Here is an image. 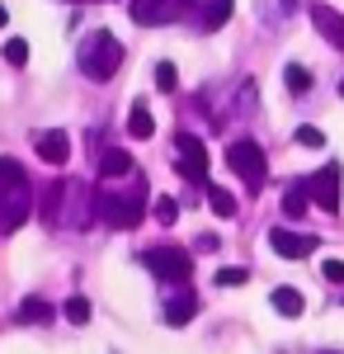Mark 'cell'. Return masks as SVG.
<instances>
[{
	"instance_id": "cb8c5ba5",
	"label": "cell",
	"mask_w": 344,
	"mask_h": 354,
	"mask_svg": "<svg viewBox=\"0 0 344 354\" xmlns=\"http://www.w3.org/2000/svg\"><path fill=\"white\" fill-rule=\"evenodd\" d=\"M151 213H156V222H160V227H170V222L180 218V203H175V198H165V194H160L156 203H151Z\"/></svg>"
},
{
	"instance_id": "83f0119b",
	"label": "cell",
	"mask_w": 344,
	"mask_h": 354,
	"mask_svg": "<svg viewBox=\"0 0 344 354\" xmlns=\"http://www.w3.org/2000/svg\"><path fill=\"white\" fill-rule=\"evenodd\" d=\"M292 137H297V147H312V151H316V147H325V133H321V128H312V123H302Z\"/></svg>"
},
{
	"instance_id": "2e32d148",
	"label": "cell",
	"mask_w": 344,
	"mask_h": 354,
	"mask_svg": "<svg viewBox=\"0 0 344 354\" xmlns=\"http://www.w3.org/2000/svg\"><path fill=\"white\" fill-rule=\"evenodd\" d=\"M61 198H66V180H52V185L43 189V198H38V213L48 222H57L61 218Z\"/></svg>"
},
{
	"instance_id": "4fadbf2b",
	"label": "cell",
	"mask_w": 344,
	"mask_h": 354,
	"mask_svg": "<svg viewBox=\"0 0 344 354\" xmlns=\"http://www.w3.org/2000/svg\"><path fill=\"white\" fill-rule=\"evenodd\" d=\"M52 317H57V307H52L48 298H24V302H19V322H33V326H48Z\"/></svg>"
},
{
	"instance_id": "5b68a950",
	"label": "cell",
	"mask_w": 344,
	"mask_h": 354,
	"mask_svg": "<svg viewBox=\"0 0 344 354\" xmlns=\"http://www.w3.org/2000/svg\"><path fill=\"white\" fill-rule=\"evenodd\" d=\"M175 165L193 185H203V175H208V147H203V137H193V133L175 137Z\"/></svg>"
},
{
	"instance_id": "ffe728a7",
	"label": "cell",
	"mask_w": 344,
	"mask_h": 354,
	"mask_svg": "<svg viewBox=\"0 0 344 354\" xmlns=\"http://www.w3.org/2000/svg\"><path fill=\"white\" fill-rule=\"evenodd\" d=\"M283 85H288L292 95H302V90H312V71H307L302 62H288V66H283Z\"/></svg>"
},
{
	"instance_id": "9c48e42d",
	"label": "cell",
	"mask_w": 344,
	"mask_h": 354,
	"mask_svg": "<svg viewBox=\"0 0 344 354\" xmlns=\"http://www.w3.org/2000/svg\"><path fill=\"white\" fill-rule=\"evenodd\" d=\"M28 213H33V194H28V185L15 189V194H5V198H0V236L19 232V227L28 222Z\"/></svg>"
},
{
	"instance_id": "8992f818",
	"label": "cell",
	"mask_w": 344,
	"mask_h": 354,
	"mask_svg": "<svg viewBox=\"0 0 344 354\" xmlns=\"http://www.w3.org/2000/svg\"><path fill=\"white\" fill-rule=\"evenodd\" d=\"M189 5H203V0H133L128 10H133L137 24L160 28V24H170V19H175L180 10H189Z\"/></svg>"
},
{
	"instance_id": "30bf717a",
	"label": "cell",
	"mask_w": 344,
	"mask_h": 354,
	"mask_svg": "<svg viewBox=\"0 0 344 354\" xmlns=\"http://www.w3.org/2000/svg\"><path fill=\"white\" fill-rule=\"evenodd\" d=\"M312 24H316V33L330 43V48H340V53H344V15H340V10H330V5H312Z\"/></svg>"
},
{
	"instance_id": "277c9868",
	"label": "cell",
	"mask_w": 344,
	"mask_h": 354,
	"mask_svg": "<svg viewBox=\"0 0 344 354\" xmlns=\"http://www.w3.org/2000/svg\"><path fill=\"white\" fill-rule=\"evenodd\" d=\"M142 265L156 274L160 283H184L193 274V255L180 250V245H151V250H142Z\"/></svg>"
},
{
	"instance_id": "ac0fdd59",
	"label": "cell",
	"mask_w": 344,
	"mask_h": 354,
	"mask_svg": "<svg viewBox=\"0 0 344 354\" xmlns=\"http://www.w3.org/2000/svg\"><path fill=\"white\" fill-rule=\"evenodd\" d=\"M208 208L217 218H236V194L222 189V185H208Z\"/></svg>"
},
{
	"instance_id": "4316f807",
	"label": "cell",
	"mask_w": 344,
	"mask_h": 354,
	"mask_svg": "<svg viewBox=\"0 0 344 354\" xmlns=\"http://www.w3.org/2000/svg\"><path fill=\"white\" fill-rule=\"evenodd\" d=\"M175 85H180L175 66H170V62H156V90L160 95H175Z\"/></svg>"
},
{
	"instance_id": "d6986e66",
	"label": "cell",
	"mask_w": 344,
	"mask_h": 354,
	"mask_svg": "<svg viewBox=\"0 0 344 354\" xmlns=\"http://www.w3.org/2000/svg\"><path fill=\"white\" fill-rule=\"evenodd\" d=\"M307 203H312L307 180H302V185H288V194H283V213H288V218H307Z\"/></svg>"
},
{
	"instance_id": "d4e9b609",
	"label": "cell",
	"mask_w": 344,
	"mask_h": 354,
	"mask_svg": "<svg viewBox=\"0 0 344 354\" xmlns=\"http://www.w3.org/2000/svg\"><path fill=\"white\" fill-rule=\"evenodd\" d=\"M61 312H66V322H71V326H85V322H90V302H85V298H66Z\"/></svg>"
},
{
	"instance_id": "ba28073f",
	"label": "cell",
	"mask_w": 344,
	"mask_h": 354,
	"mask_svg": "<svg viewBox=\"0 0 344 354\" xmlns=\"http://www.w3.org/2000/svg\"><path fill=\"white\" fill-rule=\"evenodd\" d=\"M269 245H274L283 260H307L312 250H321L316 236H307V232H292V227H274V232H269Z\"/></svg>"
},
{
	"instance_id": "7c38bea8",
	"label": "cell",
	"mask_w": 344,
	"mask_h": 354,
	"mask_svg": "<svg viewBox=\"0 0 344 354\" xmlns=\"http://www.w3.org/2000/svg\"><path fill=\"white\" fill-rule=\"evenodd\" d=\"M33 147H38V161H48V165H66V161H71V137L57 133V128H52V133H43Z\"/></svg>"
},
{
	"instance_id": "3957f363",
	"label": "cell",
	"mask_w": 344,
	"mask_h": 354,
	"mask_svg": "<svg viewBox=\"0 0 344 354\" xmlns=\"http://www.w3.org/2000/svg\"><path fill=\"white\" fill-rule=\"evenodd\" d=\"M227 165H231V175H240V185L250 194L265 189L269 161H265V147H260L255 137H231V142H227Z\"/></svg>"
},
{
	"instance_id": "1f68e13d",
	"label": "cell",
	"mask_w": 344,
	"mask_h": 354,
	"mask_svg": "<svg viewBox=\"0 0 344 354\" xmlns=\"http://www.w3.org/2000/svg\"><path fill=\"white\" fill-rule=\"evenodd\" d=\"M340 95H344V81H340Z\"/></svg>"
},
{
	"instance_id": "6da1fadb",
	"label": "cell",
	"mask_w": 344,
	"mask_h": 354,
	"mask_svg": "<svg viewBox=\"0 0 344 354\" xmlns=\"http://www.w3.org/2000/svg\"><path fill=\"white\" fill-rule=\"evenodd\" d=\"M76 66L85 81H113L118 66H123V43L113 33H104V28H95V33H85V43L76 48Z\"/></svg>"
},
{
	"instance_id": "44dd1931",
	"label": "cell",
	"mask_w": 344,
	"mask_h": 354,
	"mask_svg": "<svg viewBox=\"0 0 344 354\" xmlns=\"http://www.w3.org/2000/svg\"><path fill=\"white\" fill-rule=\"evenodd\" d=\"M151 133H156V118L137 104V109L128 113V137H151Z\"/></svg>"
},
{
	"instance_id": "8fae6325",
	"label": "cell",
	"mask_w": 344,
	"mask_h": 354,
	"mask_svg": "<svg viewBox=\"0 0 344 354\" xmlns=\"http://www.w3.org/2000/svg\"><path fill=\"white\" fill-rule=\"evenodd\" d=\"M128 175H137L133 151H123V147H104V151H99V180H128Z\"/></svg>"
},
{
	"instance_id": "e0dca14e",
	"label": "cell",
	"mask_w": 344,
	"mask_h": 354,
	"mask_svg": "<svg viewBox=\"0 0 344 354\" xmlns=\"http://www.w3.org/2000/svg\"><path fill=\"white\" fill-rule=\"evenodd\" d=\"M193 312H198V298H193V293H180V298L165 302V322H170V326H184Z\"/></svg>"
},
{
	"instance_id": "7402d4cb",
	"label": "cell",
	"mask_w": 344,
	"mask_h": 354,
	"mask_svg": "<svg viewBox=\"0 0 344 354\" xmlns=\"http://www.w3.org/2000/svg\"><path fill=\"white\" fill-rule=\"evenodd\" d=\"M227 19H231V0H212L203 10V28H222Z\"/></svg>"
},
{
	"instance_id": "f1b7e54d",
	"label": "cell",
	"mask_w": 344,
	"mask_h": 354,
	"mask_svg": "<svg viewBox=\"0 0 344 354\" xmlns=\"http://www.w3.org/2000/svg\"><path fill=\"white\" fill-rule=\"evenodd\" d=\"M321 274H325L330 283H344V260H325V265H321Z\"/></svg>"
},
{
	"instance_id": "603a6c76",
	"label": "cell",
	"mask_w": 344,
	"mask_h": 354,
	"mask_svg": "<svg viewBox=\"0 0 344 354\" xmlns=\"http://www.w3.org/2000/svg\"><path fill=\"white\" fill-rule=\"evenodd\" d=\"M245 279H250V270H240V265H227V270L212 274V283H217V288H236V283H245Z\"/></svg>"
},
{
	"instance_id": "484cf974",
	"label": "cell",
	"mask_w": 344,
	"mask_h": 354,
	"mask_svg": "<svg viewBox=\"0 0 344 354\" xmlns=\"http://www.w3.org/2000/svg\"><path fill=\"white\" fill-rule=\"evenodd\" d=\"M5 62L10 66H28V38H10L5 43Z\"/></svg>"
},
{
	"instance_id": "7a4b0ae2",
	"label": "cell",
	"mask_w": 344,
	"mask_h": 354,
	"mask_svg": "<svg viewBox=\"0 0 344 354\" xmlns=\"http://www.w3.org/2000/svg\"><path fill=\"white\" fill-rule=\"evenodd\" d=\"M95 213H99V222H104V227H113V232L137 227V222H142V213H146V180H142V185H133L128 194L99 189V194H95Z\"/></svg>"
},
{
	"instance_id": "f546056e",
	"label": "cell",
	"mask_w": 344,
	"mask_h": 354,
	"mask_svg": "<svg viewBox=\"0 0 344 354\" xmlns=\"http://www.w3.org/2000/svg\"><path fill=\"white\" fill-rule=\"evenodd\" d=\"M193 245H198V250H222V241H217V236H198Z\"/></svg>"
},
{
	"instance_id": "52a82bcc",
	"label": "cell",
	"mask_w": 344,
	"mask_h": 354,
	"mask_svg": "<svg viewBox=\"0 0 344 354\" xmlns=\"http://www.w3.org/2000/svg\"><path fill=\"white\" fill-rule=\"evenodd\" d=\"M307 194H312V203H316L321 213H335V208H340V165L330 161L325 170H316V175L307 180Z\"/></svg>"
},
{
	"instance_id": "5bb4252c",
	"label": "cell",
	"mask_w": 344,
	"mask_h": 354,
	"mask_svg": "<svg viewBox=\"0 0 344 354\" xmlns=\"http://www.w3.org/2000/svg\"><path fill=\"white\" fill-rule=\"evenodd\" d=\"M274 312H278V317H302V312H307V298H302V293H297V288H274Z\"/></svg>"
},
{
	"instance_id": "9a60e30c",
	"label": "cell",
	"mask_w": 344,
	"mask_h": 354,
	"mask_svg": "<svg viewBox=\"0 0 344 354\" xmlns=\"http://www.w3.org/2000/svg\"><path fill=\"white\" fill-rule=\"evenodd\" d=\"M28 180H24V165L15 161V156H0V198L5 194H15V189H24Z\"/></svg>"
},
{
	"instance_id": "4dcf8cb0",
	"label": "cell",
	"mask_w": 344,
	"mask_h": 354,
	"mask_svg": "<svg viewBox=\"0 0 344 354\" xmlns=\"http://www.w3.org/2000/svg\"><path fill=\"white\" fill-rule=\"evenodd\" d=\"M5 19H10V10H5V5H0V28H5Z\"/></svg>"
}]
</instances>
